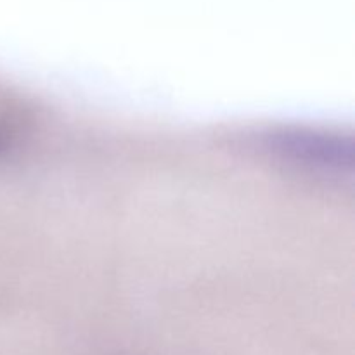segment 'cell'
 Listing matches in <instances>:
<instances>
[{
	"instance_id": "cell-1",
	"label": "cell",
	"mask_w": 355,
	"mask_h": 355,
	"mask_svg": "<svg viewBox=\"0 0 355 355\" xmlns=\"http://www.w3.org/2000/svg\"><path fill=\"white\" fill-rule=\"evenodd\" d=\"M272 149L284 158L326 172L345 173L354 168V141L338 134L286 130L272 135Z\"/></svg>"
},
{
	"instance_id": "cell-2",
	"label": "cell",
	"mask_w": 355,
	"mask_h": 355,
	"mask_svg": "<svg viewBox=\"0 0 355 355\" xmlns=\"http://www.w3.org/2000/svg\"><path fill=\"white\" fill-rule=\"evenodd\" d=\"M3 146H6V142H3V135L0 134V151H2V149H3Z\"/></svg>"
}]
</instances>
